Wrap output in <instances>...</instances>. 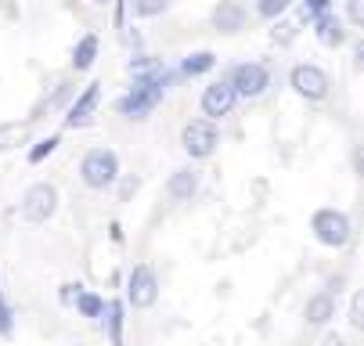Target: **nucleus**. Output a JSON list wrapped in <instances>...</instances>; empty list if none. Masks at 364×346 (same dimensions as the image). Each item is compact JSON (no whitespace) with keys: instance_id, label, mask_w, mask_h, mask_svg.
<instances>
[{"instance_id":"obj_18","label":"nucleus","mask_w":364,"mask_h":346,"mask_svg":"<svg viewBox=\"0 0 364 346\" xmlns=\"http://www.w3.org/2000/svg\"><path fill=\"white\" fill-rule=\"evenodd\" d=\"M101 314H109V318H105L109 342H112V346H123V303H109Z\"/></svg>"},{"instance_id":"obj_22","label":"nucleus","mask_w":364,"mask_h":346,"mask_svg":"<svg viewBox=\"0 0 364 346\" xmlns=\"http://www.w3.org/2000/svg\"><path fill=\"white\" fill-rule=\"evenodd\" d=\"M289 4H292V0H256V15L259 18H278Z\"/></svg>"},{"instance_id":"obj_14","label":"nucleus","mask_w":364,"mask_h":346,"mask_svg":"<svg viewBox=\"0 0 364 346\" xmlns=\"http://www.w3.org/2000/svg\"><path fill=\"white\" fill-rule=\"evenodd\" d=\"M195 188H198V173L195 170H177L170 177V195H173V199H191Z\"/></svg>"},{"instance_id":"obj_19","label":"nucleus","mask_w":364,"mask_h":346,"mask_svg":"<svg viewBox=\"0 0 364 346\" xmlns=\"http://www.w3.org/2000/svg\"><path fill=\"white\" fill-rule=\"evenodd\" d=\"M130 8H134L137 18H155V15L166 11V0H130Z\"/></svg>"},{"instance_id":"obj_13","label":"nucleus","mask_w":364,"mask_h":346,"mask_svg":"<svg viewBox=\"0 0 364 346\" xmlns=\"http://www.w3.org/2000/svg\"><path fill=\"white\" fill-rule=\"evenodd\" d=\"M94 58H97V36H94V33H87V36L76 43V51H73V69H76V72H83V69H90V65H94Z\"/></svg>"},{"instance_id":"obj_3","label":"nucleus","mask_w":364,"mask_h":346,"mask_svg":"<svg viewBox=\"0 0 364 346\" xmlns=\"http://www.w3.org/2000/svg\"><path fill=\"white\" fill-rule=\"evenodd\" d=\"M314 234H318V242L321 245H332V249H339V245H346L350 242V217L346 213H339V210H321V213H314Z\"/></svg>"},{"instance_id":"obj_23","label":"nucleus","mask_w":364,"mask_h":346,"mask_svg":"<svg viewBox=\"0 0 364 346\" xmlns=\"http://www.w3.org/2000/svg\"><path fill=\"white\" fill-rule=\"evenodd\" d=\"M55 148H58V137H43V141H36V148L29 152V163H33V166L43 163L47 156H55Z\"/></svg>"},{"instance_id":"obj_11","label":"nucleus","mask_w":364,"mask_h":346,"mask_svg":"<svg viewBox=\"0 0 364 346\" xmlns=\"http://www.w3.org/2000/svg\"><path fill=\"white\" fill-rule=\"evenodd\" d=\"M314 33H318V40H321L325 47H339V43L346 40L343 18H339V15H332V11H325V15H318V18H314Z\"/></svg>"},{"instance_id":"obj_4","label":"nucleus","mask_w":364,"mask_h":346,"mask_svg":"<svg viewBox=\"0 0 364 346\" xmlns=\"http://www.w3.org/2000/svg\"><path fill=\"white\" fill-rule=\"evenodd\" d=\"M184 152L191 159H210L217 152V126H213V119H191L184 126Z\"/></svg>"},{"instance_id":"obj_24","label":"nucleus","mask_w":364,"mask_h":346,"mask_svg":"<svg viewBox=\"0 0 364 346\" xmlns=\"http://www.w3.org/2000/svg\"><path fill=\"white\" fill-rule=\"evenodd\" d=\"M332 8V0H303V8H299V15H303V22H314L318 15H325Z\"/></svg>"},{"instance_id":"obj_2","label":"nucleus","mask_w":364,"mask_h":346,"mask_svg":"<svg viewBox=\"0 0 364 346\" xmlns=\"http://www.w3.org/2000/svg\"><path fill=\"white\" fill-rule=\"evenodd\" d=\"M116 173H119V159H116L112 148H90V152L83 156V163H80L83 184L87 188H97V191L109 188L116 180Z\"/></svg>"},{"instance_id":"obj_1","label":"nucleus","mask_w":364,"mask_h":346,"mask_svg":"<svg viewBox=\"0 0 364 346\" xmlns=\"http://www.w3.org/2000/svg\"><path fill=\"white\" fill-rule=\"evenodd\" d=\"M170 80L173 76H159V80H134V87H130V94L127 97H119V112L127 116V119H144L155 105L166 97V87H170Z\"/></svg>"},{"instance_id":"obj_7","label":"nucleus","mask_w":364,"mask_h":346,"mask_svg":"<svg viewBox=\"0 0 364 346\" xmlns=\"http://www.w3.org/2000/svg\"><path fill=\"white\" fill-rule=\"evenodd\" d=\"M231 90H235V97H259L267 90V83H271V76H267V69L259 65V62H245V65H238L235 72H231Z\"/></svg>"},{"instance_id":"obj_9","label":"nucleus","mask_w":364,"mask_h":346,"mask_svg":"<svg viewBox=\"0 0 364 346\" xmlns=\"http://www.w3.org/2000/svg\"><path fill=\"white\" fill-rule=\"evenodd\" d=\"M231 109H235V90H231L228 80L205 87V94H202V112H205V116H210V119H220V116H228Z\"/></svg>"},{"instance_id":"obj_17","label":"nucleus","mask_w":364,"mask_h":346,"mask_svg":"<svg viewBox=\"0 0 364 346\" xmlns=\"http://www.w3.org/2000/svg\"><path fill=\"white\" fill-rule=\"evenodd\" d=\"M213 65H217V55H213V51H195V55L184 58L181 72H184V76H202V72H210Z\"/></svg>"},{"instance_id":"obj_31","label":"nucleus","mask_w":364,"mask_h":346,"mask_svg":"<svg viewBox=\"0 0 364 346\" xmlns=\"http://www.w3.org/2000/svg\"><path fill=\"white\" fill-rule=\"evenodd\" d=\"M0 307H4V296H0Z\"/></svg>"},{"instance_id":"obj_15","label":"nucleus","mask_w":364,"mask_h":346,"mask_svg":"<svg viewBox=\"0 0 364 346\" xmlns=\"http://www.w3.org/2000/svg\"><path fill=\"white\" fill-rule=\"evenodd\" d=\"M332 310H336L332 296H328V292H321V296H314V300L306 303V321H310V325H325V321L332 318Z\"/></svg>"},{"instance_id":"obj_12","label":"nucleus","mask_w":364,"mask_h":346,"mask_svg":"<svg viewBox=\"0 0 364 346\" xmlns=\"http://www.w3.org/2000/svg\"><path fill=\"white\" fill-rule=\"evenodd\" d=\"M127 69H130V76H134V80H159V76H170V69H166V62H163V58H148V55L134 58Z\"/></svg>"},{"instance_id":"obj_8","label":"nucleus","mask_w":364,"mask_h":346,"mask_svg":"<svg viewBox=\"0 0 364 346\" xmlns=\"http://www.w3.org/2000/svg\"><path fill=\"white\" fill-rule=\"evenodd\" d=\"M292 87H296L299 97H306V102H321V97H328V76L318 65H296L292 69Z\"/></svg>"},{"instance_id":"obj_30","label":"nucleus","mask_w":364,"mask_h":346,"mask_svg":"<svg viewBox=\"0 0 364 346\" xmlns=\"http://www.w3.org/2000/svg\"><path fill=\"white\" fill-rule=\"evenodd\" d=\"M97 4H109V0H97Z\"/></svg>"},{"instance_id":"obj_28","label":"nucleus","mask_w":364,"mask_h":346,"mask_svg":"<svg viewBox=\"0 0 364 346\" xmlns=\"http://www.w3.org/2000/svg\"><path fill=\"white\" fill-rule=\"evenodd\" d=\"M11 332V314H8V307H0V335H8Z\"/></svg>"},{"instance_id":"obj_6","label":"nucleus","mask_w":364,"mask_h":346,"mask_svg":"<svg viewBox=\"0 0 364 346\" xmlns=\"http://www.w3.org/2000/svg\"><path fill=\"white\" fill-rule=\"evenodd\" d=\"M127 296H130V303L137 310L151 307L155 300H159V281H155V271L148 264H137L130 271V281H127Z\"/></svg>"},{"instance_id":"obj_10","label":"nucleus","mask_w":364,"mask_h":346,"mask_svg":"<svg viewBox=\"0 0 364 346\" xmlns=\"http://www.w3.org/2000/svg\"><path fill=\"white\" fill-rule=\"evenodd\" d=\"M97 97H101V83H87L83 94L73 102L65 123H69V126H83V123H90V116H94V109H97Z\"/></svg>"},{"instance_id":"obj_16","label":"nucleus","mask_w":364,"mask_h":346,"mask_svg":"<svg viewBox=\"0 0 364 346\" xmlns=\"http://www.w3.org/2000/svg\"><path fill=\"white\" fill-rule=\"evenodd\" d=\"M242 18H245V11H242V4H224L217 15H213V22H217V29L220 33H235V29H242Z\"/></svg>"},{"instance_id":"obj_5","label":"nucleus","mask_w":364,"mask_h":346,"mask_svg":"<svg viewBox=\"0 0 364 346\" xmlns=\"http://www.w3.org/2000/svg\"><path fill=\"white\" fill-rule=\"evenodd\" d=\"M55 206H58V191L50 188V184H33L22 195V217L29 224H43L50 213H55Z\"/></svg>"},{"instance_id":"obj_26","label":"nucleus","mask_w":364,"mask_h":346,"mask_svg":"<svg viewBox=\"0 0 364 346\" xmlns=\"http://www.w3.org/2000/svg\"><path fill=\"white\" fill-rule=\"evenodd\" d=\"M360 310H364V296H353V307H350V325L353 328H360V321H364Z\"/></svg>"},{"instance_id":"obj_27","label":"nucleus","mask_w":364,"mask_h":346,"mask_svg":"<svg viewBox=\"0 0 364 346\" xmlns=\"http://www.w3.org/2000/svg\"><path fill=\"white\" fill-rule=\"evenodd\" d=\"M80 296V285H62V303H76Z\"/></svg>"},{"instance_id":"obj_29","label":"nucleus","mask_w":364,"mask_h":346,"mask_svg":"<svg viewBox=\"0 0 364 346\" xmlns=\"http://www.w3.org/2000/svg\"><path fill=\"white\" fill-rule=\"evenodd\" d=\"M321 346H346V342H343V339H339V335H328V339H325V342H321Z\"/></svg>"},{"instance_id":"obj_21","label":"nucleus","mask_w":364,"mask_h":346,"mask_svg":"<svg viewBox=\"0 0 364 346\" xmlns=\"http://www.w3.org/2000/svg\"><path fill=\"white\" fill-rule=\"evenodd\" d=\"M26 137H29V126H26V123L0 126V148H11V141H26Z\"/></svg>"},{"instance_id":"obj_20","label":"nucleus","mask_w":364,"mask_h":346,"mask_svg":"<svg viewBox=\"0 0 364 346\" xmlns=\"http://www.w3.org/2000/svg\"><path fill=\"white\" fill-rule=\"evenodd\" d=\"M76 307H80L83 318H97L101 310H105V303H101L94 292H80V296H76Z\"/></svg>"},{"instance_id":"obj_25","label":"nucleus","mask_w":364,"mask_h":346,"mask_svg":"<svg viewBox=\"0 0 364 346\" xmlns=\"http://www.w3.org/2000/svg\"><path fill=\"white\" fill-rule=\"evenodd\" d=\"M346 11H350V22H353V26H360V22H364V0H350Z\"/></svg>"}]
</instances>
